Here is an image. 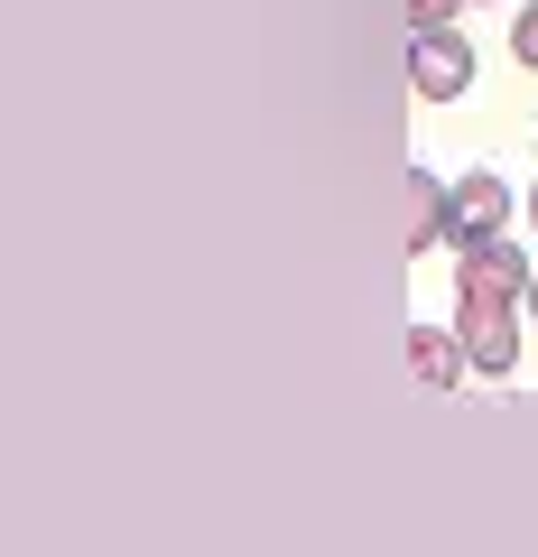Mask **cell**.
<instances>
[{"label": "cell", "mask_w": 538, "mask_h": 557, "mask_svg": "<svg viewBox=\"0 0 538 557\" xmlns=\"http://www.w3.org/2000/svg\"><path fill=\"white\" fill-rule=\"evenodd\" d=\"M474 75H483V57H474L464 28H409V94H418V102L474 94Z\"/></svg>", "instance_id": "1"}, {"label": "cell", "mask_w": 538, "mask_h": 557, "mask_svg": "<svg viewBox=\"0 0 538 557\" xmlns=\"http://www.w3.org/2000/svg\"><path fill=\"white\" fill-rule=\"evenodd\" d=\"M529 251H520V242H464V251H455V298L464 307H520V298H529Z\"/></svg>", "instance_id": "2"}, {"label": "cell", "mask_w": 538, "mask_h": 557, "mask_svg": "<svg viewBox=\"0 0 538 557\" xmlns=\"http://www.w3.org/2000/svg\"><path fill=\"white\" fill-rule=\"evenodd\" d=\"M511 205L520 196L492 177V168H464V177L446 186V242H455V251H464V242H492L501 223H511Z\"/></svg>", "instance_id": "3"}, {"label": "cell", "mask_w": 538, "mask_h": 557, "mask_svg": "<svg viewBox=\"0 0 538 557\" xmlns=\"http://www.w3.org/2000/svg\"><path fill=\"white\" fill-rule=\"evenodd\" d=\"M455 335H464V354H474L483 381H501V372L520 362V325H511V307H464V298H455Z\"/></svg>", "instance_id": "4"}, {"label": "cell", "mask_w": 538, "mask_h": 557, "mask_svg": "<svg viewBox=\"0 0 538 557\" xmlns=\"http://www.w3.org/2000/svg\"><path fill=\"white\" fill-rule=\"evenodd\" d=\"M409 372H418V391H464L474 354H464L455 325H409Z\"/></svg>", "instance_id": "5"}, {"label": "cell", "mask_w": 538, "mask_h": 557, "mask_svg": "<svg viewBox=\"0 0 538 557\" xmlns=\"http://www.w3.org/2000/svg\"><path fill=\"white\" fill-rule=\"evenodd\" d=\"M427 242H446V186L409 168V251H427Z\"/></svg>", "instance_id": "6"}, {"label": "cell", "mask_w": 538, "mask_h": 557, "mask_svg": "<svg viewBox=\"0 0 538 557\" xmlns=\"http://www.w3.org/2000/svg\"><path fill=\"white\" fill-rule=\"evenodd\" d=\"M511 57L529 65V75H538V0H529V10H520V20H511Z\"/></svg>", "instance_id": "7"}, {"label": "cell", "mask_w": 538, "mask_h": 557, "mask_svg": "<svg viewBox=\"0 0 538 557\" xmlns=\"http://www.w3.org/2000/svg\"><path fill=\"white\" fill-rule=\"evenodd\" d=\"M464 0H409V28H455Z\"/></svg>", "instance_id": "8"}, {"label": "cell", "mask_w": 538, "mask_h": 557, "mask_svg": "<svg viewBox=\"0 0 538 557\" xmlns=\"http://www.w3.org/2000/svg\"><path fill=\"white\" fill-rule=\"evenodd\" d=\"M520 205H529V223H538V186H529V196H520Z\"/></svg>", "instance_id": "9"}, {"label": "cell", "mask_w": 538, "mask_h": 557, "mask_svg": "<svg viewBox=\"0 0 538 557\" xmlns=\"http://www.w3.org/2000/svg\"><path fill=\"white\" fill-rule=\"evenodd\" d=\"M529 317H538V278H529Z\"/></svg>", "instance_id": "10"}]
</instances>
